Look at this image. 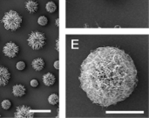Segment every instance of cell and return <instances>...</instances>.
Segmentation results:
<instances>
[{"instance_id":"1","label":"cell","mask_w":149,"mask_h":118,"mask_svg":"<svg viewBox=\"0 0 149 118\" xmlns=\"http://www.w3.org/2000/svg\"><path fill=\"white\" fill-rule=\"evenodd\" d=\"M79 79L93 103L109 107L132 95L138 83V71L124 50L102 46L93 50L83 61Z\"/></svg>"},{"instance_id":"2","label":"cell","mask_w":149,"mask_h":118,"mask_svg":"<svg viewBox=\"0 0 149 118\" xmlns=\"http://www.w3.org/2000/svg\"><path fill=\"white\" fill-rule=\"evenodd\" d=\"M22 21H23L22 17L17 11L13 10L7 11L3 15L1 20L4 28L10 31H17V29H19L21 26Z\"/></svg>"},{"instance_id":"3","label":"cell","mask_w":149,"mask_h":118,"mask_svg":"<svg viewBox=\"0 0 149 118\" xmlns=\"http://www.w3.org/2000/svg\"><path fill=\"white\" fill-rule=\"evenodd\" d=\"M28 45L33 50L42 49L45 45V36L43 32L36 31L32 32L28 37Z\"/></svg>"},{"instance_id":"4","label":"cell","mask_w":149,"mask_h":118,"mask_svg":"<svg viewBox=\"0 0 149 118\" xmlns=\"http://www.w3.org/2000/svg\"><path fill=\"white\" fill-rule=\"evenodd\" d=\"M14 117L16 118H32L34 117L35 112L28 106L22 105L16 109Z\"/></svg>"},{"instance_id":"5","label":"cell","mask_w":149,"mask_h":118,"mask_svg":"<svg viewBox=\"0 0 149 118\" xmlns=\"http://www.w3.org/2000/svg\"><path fill=\"white\" fill-rule=\"evenodd\" d=\"M19 52L18 46L14 42H8L3 48V53L8 58H15Z\"/></svg>"},{"instance_id":"6","label":"cell","mask_w":149,"mask_h":118,"mask_svg":"<svg viewBox=\"0 0 149 118\" xmlns=\"http://www.w3.org/2000/svg\"><path fill=\"white\" fill-rule=\"evenodd\" d=\"M10 79V73L9 70L3 67L0 66V86H6Z\"/></svg>"},{"instance_id":"7","label":"cell","mask_w":149,"mask_h":118,"mask_svg":"<svg viewBox=\"0 0 149 118\" xmlns=\"http://www.w3.org/2000/svg\"><path fill=\"white\" fill-rule=\"evenodd\" d=\"M26 92V88L22 85V84H17L15 86H13L12 88V94L13 96H17V97H21L23 96Z\"/></svg>"},{"instance_id":"8","label":"cell","mask_w":149,"mask_h":118,"mask_svg":"<svg viewBox=\"0 0 149 118\" xmlns=\"http://www.w3.org/2000/svg\"><path fill=\"white\" fill-rule=\"evenodd\" d=\"M25 8L30 13H35L38 10V4L34 0H28L25 2Z\"/></svg>"},{"instance_id":"9","label":"cell","mask_w":149,"mask_h":118,"mask_svg":"<svg viewBox=\"0 0 149 118\" xmlns=\"http://www.w3.org/2000/svg\"><path fill=\"white\" fill-rule=\"evenodd\" d=\"M56 81V78L55 76L52 74V73H47L45 74H44L43 76V82L45 86L47 87H51L52 86Z\"/></svg>"},{"instance_id":"10","label":"cell","mask_w":149,"mask_h":118,"mask_svg":"<svg viewBox=\"0 0 149 118\" xmlns=\"http://www.w3.org/2000/svg\"><path fill=\"white\" fill-rule=\"evenodd\" d=\"M31 66L34 68V70H36V71H41L45 67V61L41 58H37V59H35V60H32Z\"/></svg>"},{"instance_id":"11","label":"cell","mask_w":149,"mask_h":118,"mask_svg":"<svg viewBox=\"0 0 149 118\" xmlns=\"http://www.w3.org/2000/svg\"><path fill=\"white\" fill-rule=\"evenodd\" d=\"M45 9L49 13H54L56 11V10H57V5H56V4L54 2L49 1L45 5Z\"/></svg>"},{"instance_id":"12","label":"cell","mask_w":149,"mask_h":118,"mask_svg":"<svg viewBox=\"0 0 149 118\" xmlns=\"http://www.w3.org/2000/svg\"><path fill=\"white\" fill-rule=\"evenodd\" d=\"M48 103L51 105H56L58 103V96L57 94H52L48 97Z\"/></svg>"},{"instance_id":"13","label":"cell","mask_w":149,"mask_h":118,"mask_svg":"<svg viewBox=\"0 0 149 118\" xmlns=\"http://www.w3.org/2000/svg\"><path fill=\"white\" fill-rule=\"evenodd\" d=\"M38 24L39 25H42V26H45L48 24V18L45 17V16H40L38 18Z\"/></svg>"},{"instance_id":"14","label":"cell","mask_w":149,"mask_h":118,"mask_svg":"<svg viewBox=\"0 0 149 118\" xmlns=\"http://www.w3.org/2000/svg\"><path fill=\"white\" fill-rule=\"evenodd\" d=\"M1 106L3 110H10V107H11V103L10 100H3L2 103H1Z\"/></svg>"},{"instance_id":"15","label":"cell","mask_w":149,"mask_h":118,"mask_svg":"<svg viewBox=\"0 0 149 118\" xmlns=\"http://www.w3.org/2000/svg\"><path fill=\"white\" fill-rule=\"evenodd\" d=\"M16 67H17V70L22 71V70H24L26 67V65H25V63L24 61H18L17 63V65H16Z\"/></svg>"},{"instance_id":"16","label":"cell","mask_w":149,"mask_h":118,"mask_svg":"<svg viewBox=\"0 0 149 118\" xmlns=\"http://www.w3.org/2000/svg\"><path fill=\"white\" fill-rule=\"evenodd\" d=\"M30 84H31V86L32 88H37V87L38 86V81L37 80L33 79V80H31V81Z\"/></svg>"},{"instance_id":"17","label":"cell","mask_w":149,"mask_h":118,"mask_svg":"<svg viewBox=\"0 0 149 118\" xmlns=\"http://www.w3.org/2000/svg\"><path fill=\"white\" fill-rule=\"evenodd\" d=\"M53 67H54L56 69H58V68H59V60H56V61L53 63Z\"/></svg>"},{"instance_id":"18","label":"cell","mask_w":149,"mask_h":118,"mask_svg":"<svg viewBox=\"0 0 149 118\" xmlns=\"http://www.w3.org/2000/svg\"><path fill=\"white\" fill-rule=\"evenodd\" d=\"M56 49L57 51H59V40L58 39L56 40Z\"/></svg>"},{"instance_id":"19","label":"cell","mask_w":149,"mask_h":118,"mask_svg":"<svg viewBox=\"0 0 149 118\" xmlns=\"http://www.w3.org/2000/svg\"><path fill=\"white\" fill-rule=\"evenodd\" d=\"M56 25H57V26L59 25V19L58 18H57V20H56Z\"/></svg>"},{"instance_id":"20","label":"cell","mask_w":149,"mask_h":118,"mask_svg":"<svg viewBox=\"0 0 149 118\" xmlns=\"http://www.w3.org/2000/svg\"><path fill=\"white\" fill-rule=\"evenodd\" d=\"M0 117H1V115H0Z\"/></svg>"}]
</instances>
